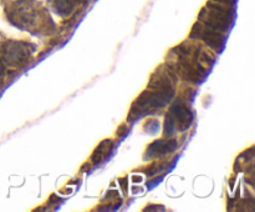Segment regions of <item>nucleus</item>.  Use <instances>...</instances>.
Instances as JSON below:
<instances>
[{
	"instance_id": "nucleus-1",
	"label": "nucleus",
	"mask_w": 255,
	"mask_h": 212,
	"mask_svg": "<svg viewBox=\"0 0 255 212\" xmlns=\"http://www.w3.org/2000/svg\"><path fill=\"white\" fill-rule=\"evenodd\" d=\"M174 95L173 82L166 72H157L149 81L148 89L139 95L134 101L128 120L136 121L144 115H148L156 110L164 107Z\"/></svg>"
},
{
	"instance_id": "nucleus-2",
	"label": "nucleus",
	"mask_w": 255,
	"mask_h": 212,
	"mask_svg": "<svg viewBox=\"0 0 255 212\" xmlns=\"http://www.w3.org/2000/svg\"><path fill=\"white\" fill-rule=\"evenodd\" d=\"M177 55V70L184 79L201 82L206 79L213 59L206 50L194 45H181L174 49Z\"/></svg>"
},
{
	"instance_id": "nucleus-3",
	"label": "nucleus",
	"mask_w": 255,
	"mask_h": 212,
	"mask_svg": "<svg viewBox=\"0 0 255 212\" xmlns=\"http://www.w3.org/2000/svg\"><path fill=\"white\" fill-rule=\"evenodd\" d=\"M234 20L233 9L209 2L199 14V22L219 32H227Z\"/></svg>"
},
{
	"instance_id": "nucleus-4",
	"label": "nucleus",
	"mask_w": 255,
	"mask_h": 212,
	"mask_svg": "<svg viewBox=\"0 0 255 212\" xmlns=\"http://www.w3.org/2000/svg\"><path fill=\"white\" fill-rule=\"evenodd\" d=\"M7 17L15 26L24 30H32L37 24V9L32 0H17L7 10Z\"/></svg>"
},
{
	"instance_id": "nucleus-5",
	"label": "nucleus",
	"mask_w": 255,
	"mask_h": 212,
	"mask_svg": "<svg viewBox=\"0 0 255 212\" xmlns=\"http://www.w3.org/2000/svg\"><path fill=\"white\" fill-rule=\"evenodd\" d=\"M2 59L9 66H21L31 56L34 47L22 41H6L2 45Z\"/></svg>"
},
{
	"instance_id": "nucleus-6",
	"label": "nucleus",
	"mask_w": 255,
	"mask_h": 212,
	"mask_svg": "<svg viewBox=\"0 0 255 212\" xmlns=\"http://www.w3.org/2000/svg\"><path fill=\"white\" fill-rule=\"evenodd\" d=\"M191 37L203 40L206 45H208L212 49L217 50V51H221L224 46V42H226V36H224L223 32L216 31V30L206 26V25L199 21L192 29Z\"/></svg>"
},
{
	"instance_id": "nucleus-7",
	"label": "nucleus",
	"mask_w": 255,
	"mask_h": 212,
	"mask_svg": "<svg viewBox=\"0 0 255 212\" xmlns=\"http://www.w3.org/2000/svg\"><path fill=\"white\" fill-rule=\"evenodd\" d=\"M168 115L171 116L174 127L178 131H184V130L189 129L193 122V114L182 100H177L172 104Z\"/></svg>"
},
{
	"instance_id": "nucleus-8",
	"label": "nucleus",
	"mask_w": 255,
	"mask_h": 212,
	"mask_svg": "<svg viewBox=\"0 0 255 212\" xmlns=\"http://www.w3.org/2000/svg\"><path fill=\"white\" fill-rule=\"evenodd\" d=\"M178 147L176 139H168V140H157L153 144H151L147 149L146 154H144V159H153V157L163 156V155L169 154V152L174 151Z\"/></svg>"
},
{
	"instance_id": "nucleus-9",
	"label": "nucleus",
	"mask_w": 255,
	"mask_h": 212,
	"mask_svg": "<svg viewBox=\"0 0 255 212\" xmlns=\"http://www.w3.org/2000/svg\"><path fill=\"white\" fill-rule=\"evenodd\" d=\"M112 146H114V145H112L111 140H104V141H102L96 149H95L94 154H92V157H91L92 164L94 165L101 164V162L110 155V152H111L112 150Z\"/></svg>"
},
{
	"instance_id": "nucleus-10",
	"label": "nucleus",
	"mask_w": 255,
	"mask_h": 212,
	"mask_svg": "<svg viewBox=\"0 0 255 212\" xmlns=\"http://www.w3.org/2000/svg\"><path fill=\"white\" fill-rule=\"evenodd\" d=\"M51 6L56 14L61 16H69L75 9L74 0H51Z\"/></svg>"
},
{
	"instance_id": "nucleus-11",
	"label": "nucleus",
	"mask_w": 255,
	"mask_h": 212,
	"mask_svg": "<svg viewBox=\"0 0 255 212\" xmlns=\"http://www.w3.org/2000/svg\"><path fill=\"white\" fill-rule=\"evenodd\" d=\"M144 126H146L144 127V130H146L147 132H149V134H156L159 129V122L157 121V120L151 119L147 121V124L144 125Z\"/></svg>"
},
{
	"instance_id": "nucleus-12",
	"label": "nucleus",
	"mask_w": 255,
	"mask_h": 212,
	"mask_svg": "<svg viewBox=\"0 0 255 212\" xmlns=\"http://www.w3.org/2000/svg\"><path fill=\"white\" fill-rule=\"evenodd\" d=\"M216 2H222V4H227V5H233L237 0H213Z\"/></svg>"
},
{
	"instance_id": "nucleus-13",
	"label": "nucleus",
	"mask_w": 255,
	"mask_h": 212,
	"mask_svg": "<svg viewBox=\"0 0 255 212\" xmlns=\"http://www.w3.org/2000/svg\"><path fill=\"white\" fill-rule=\"evenodd\" d=\"M2 74H4V64H2L1 59H0V76H1Z\"/></svg>"
}]
</instances>
